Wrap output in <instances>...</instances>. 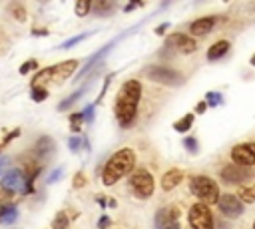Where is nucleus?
Listing matches in <instances>:
<instances>
[{
    "label": "nucleus",
    "mask_w": 255,
    "mask_h": 229,
    "mask_svg": "<svg viewBox=\"0 0 255 229\" xmlns=\"http://www.w3.org/2000/svg\"><path fill=\"white\" fill-rule=\"evenodd\" d=\"M253 229H255V223H253Z\"/></svg>",
    "instance_id": "c03bdc74"
},
{
    "label": "nucleus",
    "mask_w": 255,
    "mask_h": 229,
    "mask_svg": "<svg viewBox=\"0 0 255 229\" xmlns=\"http://www.w3.org/2000/svg\"><path fill=\"white\" fill-rule=\"evenodd\" d=\"M110 223H112V221H110V217H108V215H102V217H100V221H98V227H100V229H108V227H110Z\"/></svg>",
    "instance_id": "c9c22d12"
},
{
    "label": "nucleus",
    "mask_w": 255,
    "mask_h": 229,
    "mask_svg": "<svg viewBox=\"0 0 255 229\" xmlns=\"http://www.w3.org/2000/svg\"><path fill=\"white\" fill-rule=\"evenodd\" d=\"M145 76L153 82H159V84H167V86H177L183 82V76L171 68H165V66H149L145 70Z\"/></svg>",
    "instance_id": "423d86ee"
},
{
    "label": "nucleus",
    "mask_w": 255,
    "mask_h": 229,
    "mask_svg": "<svg viewBox=\"0 0 255 229\" xmlns=\"http://www.w3.org/2000/svg\"><path fill=\"white\" fill-rule=\"evenodd\" d=\"M48 98V90L46 88H42V86H34L32 88V100L34 102H44Z\"/></svg>",
    "instance_id": "bb28decb"
},
{
    "label": "nucleus",
    "mask_w": 255,
    "mask_h": 229,
    "mask_svg": "<svg viewBox=\"0 0 255 229\" xmlns=\"http://www.w3.org/2000/svg\"><path fill=\"white\" fill-rule=\"evenodd\" d=\"M94 108H96V104H90V106H86V108L82 110V115H84V119H86L88 123L94 119Z\"/></svg>",
    "instance_id": "473e14b6"
},
{
    "label": "nucleus",
    "mask_w": 255,
    "mask_h": 229,
    "mask_svg": "<svg viewBox=\"0 0 255 229\" xmlns=\"http://www.w3.org/2000/svg\"><path fill=\"white\" fill-rule=\"evenodd\" d=\"M227 50H229V42L227 40H219V42H215L209 50H207V60H219L221 56H225L227 54Z\"/></svg>",
    "instance_id": "a211bd4d"
},
{
    "label": "nucleus",
    "mask_w": 255,
    "mask_h": 229,
    "mask_svg": "<svg viewBox=\"0 0 255 229\" xmlns=\"http://www.w3.org/2000/svg\"><path fill=\"white\" fill-rule=\"evenodd\" d=\"M191 229H213V215L205 203H193L187 213Z\"/></svg>",
    "instance_id": "39448f33"
},
{
    "label": "nucleus",
    "mask_w": 255,
    "mask_h": 229,
    "mask_svg": "<svg viewBox=\"0 0 255 229\" xmlns=\"http://www.w3.org/2000/svg\"><path fill=\"white\" fill-rule=\"evenodd\" d=\"M0 187L8 193H16V191H22L26 193V175L22 169H10L2 175L0 179Z\"/></svg>",
    "instance_id": "6e6552de"
},
{
    "label": "nucleus",
    "mask_w": 255,
    "mask_h": 229,
    "mask_svg": "<svg viewBox=\"0 0 255 229\" xmlns=\"http://www.w3.org/2000/svg\"><path fill=\"white\" fill-rule=\"evenodd\" d=\"M76 14L78 16H86L90 10H92V2L90 0H80V2H76Z\"/></svg>",
    "instance_id": "a878e982"
},
{
    "label": "nucleus",
    "mask_w": 255,
    "mask_h": 229,
    "mask_svg": "<svg viewBox=\"0 0 255 229\" xmlns=\"http://www.w3.org/2000/svg\"><path fill=\"white\" fill-rule=\"evenodd\" d=\"M68 227V215L64 211H60L56 217H54V223H52V229H66Z\"/></svg>",
    "instance_id": "393cba45"
},
{
    "label": "nucleus",
    "mask_w": 255,
    "mask_h": 229,
    "mask_svg": "<svg viewBox=\"0 0 255 229\" xmlns=\"http://www.w3.org/2000/svg\"><path fill=\"white\" fill-rule=\"evenodd\" d=\"M34 151H36V155H38V157L46 159L48 155H52V153H54V139H52V137H48V135L40 137V139H38V143H36V147H34Z\"/></svg>",
    "instance_id": "f3484780"
},
{
    "label": "nucleus",
    "mask_w": 255,
    "mask_h": 229,
    "mask_svg": "<svg viewBox=\"0 0 255 229\" xmlns=\"http://www.w3.org/2000/svg\"><path fill=\"white\" fill-rule=\"evenodd\" d=\"M231 159L235 161V165H241V167L255 165V141L235 145L231 149Z\"/></svg>",
    "instance_id": "1a4fd4ad"
},
{
    "label": "nucleus",
    "mask_w": 255,
    "mask_h": 229,
    "mask_svg": "<svg viewBox=\"0 0 255 229\" xmlns=\"http://www.w3.org/2000/svg\"><path fill=\"white\" fill-rule=\"evenodd\" d=\"M193 125V114H185L179 121H175L173 123V127H175V131H179V133H183V131H187L189 127Z\"/></svg>",
    "instance_id": "4be33fe9"
},
{
    "label": "nucleus",
    "mask_w": 255,
    "mask_h": 229,
    "mask_svg": "<svg viewBox=\"0 0 255 229\" xmlns=\"http://www.w3.org/2000/svg\"><path fill=\"white\" fill-rule=\"evenodd\" d=\"M82 121H84V115H82V112H76V114H72V115H70V129H72V131H80V127H82Z\"/></svg>",
    "instance_id": "b1692460"
},
{
    "label": "nucleus",
    "mask_w": 255,
    "mask_h": 229,
    "mask_svg": "<svg viewBox=\"0 0 255 229\" xmlns=\"http://www.w3.org/2000/svg\"><path fill=\"white\" fill-rule=\"evenodd\" d=\"M217 205H219V211L225 215V217H239L243 213V203L239 201V197L231 195V193H225V195H219L217 199Z\"/></svg>",
    "instance_id": "9d476101"
},
{
    "label": "nucleus",
    "mask_w": 255,
    "mask_h": 229,
    "mask_svg": "<svg viewBox=\"0 0 255 229\" xmlns=\"http://www.w3.org/2000/svg\"><path fill=\"white\" fill-rule=\"evenodd\" d=\"M76 68H78V60H66V62H60V64H56V66L50 68V72H52L50 80H52V82H64V80H68V78L74 74Z\"/></svg>",
    "instance_id": "f8f14e48"
},
{
    "label": "nucleus",
    "mask_w": 255,
    "mask_h": 229,
    "mask_svg": "<svg viewBox=\"0 0 255 229\" xmlns=\"http://www.w3.org/2000/svg\"><path fill=\"white\" fill-rule=\"evenodd\" d=\"M205 104L211 106V108H213V106H219V104H221V94H219V92H207V94H205Z\"/></svg>",
    "instance_id": "cd10ccee"
},
{
    "label": "nucleus",
    "mask_w": 255,
    "mask_h": 229,
    "mask_svg": "<svg viewBox=\"0 0 255 229\" xmlns=\"http://www.w3.org/2000/svg\"><path fill=\"white\" fill-rule=\"evenodd\" d=\"M183 147H185L189 153H197V141H195V137H185V139H183Z\"/></svg>",
    "instance_id": "2f4dec72"
},
{
    "label": "nucleus",
    "mask_w": 255,
    "mask_h": 229,
    "mask_svg": "<svg viewBox=\"0 0 255 229\" xmlns=\"http://www.w3.org/2000/svg\"><path fill=\"white\" fill-rule=\"evenodd\" d=\"M62 171H64L62 167H56V169L50 173V177H48V183H56V181L62 177Z\"/></svg>",
    "instance_id": "f704fd0d"
},
{
    "label": "nucleus",
    "mask_w": 255,
    "mask_h": 229,
    "mask_svg": "<svg viewBox=\"0 0 255 229\" xmlns=\"http://www.w3.org/2000/svg\"><path fill=\"white\" fill-rule=\"evenodd\" d=\"M213 26H215V16H205V18H199V20L191 22L189 32L193 36H205L213 30Z\"/></svg>",
    "instance_id": "4468645a"
},
{
    "label": "nucleus",
    "mask_w": 255,
    "mask_h": 229,
    "mask_svg": "<svg viewBox=\"0 0 255 229\" xmlns=\"http://www.w3.org/2000/svg\"><path fill=\"white\" fill-rule=\"evenodd\" d=\"M167 28H169V24L165 22V24H161V26H157V28H155V34H163Z\"/></svg>",
    "instance_id": "ea45409f"
},
{
    "label": "nucleus",
    "mask_w": 255,
    "mask_h": 229,
    "mask_svg": "<svg viewBox=\"0 0 255 229\" xmlns=\"http://www.w3.org/2000/svg\"><path fill=\"white\" fill-rule=\"evenodd\" d=\"M18 135H20V129H14V131H10V133L4 137V143H10V141H12V139H16ZM4 143H2V145H4Z\"/></svg>",
    "instance_id": "e433bc0d"
},
{
    "label": "nucleus",
    "mask_w": 255,
    "mask_h": 229,
    "mask_svg": "<svg viewBox=\"0 0 255 229\" xmlns=\"http://www.w3.org/2000/svg\"><path fill=\"white\" fill-rule=\"evenodd\" d=\"M84 92H86V88H80V90H76L74 94H70L66 100H62V102L58 104V110H68L76 100H80V98H82V94H84Z\"/></svg>",
    "instance_id": "412c9836"
},
{
    "label": "nucleus",
    "mask_w": 255,
    "mask_h": 229,
    "mask_svg": "<svg viewBox=\"0 0 255 229\" xmlns=\"http://www.w3.org/2000/svg\"><path fill=\"white\" fill-rule=\"evenodd\" d=\"M10 10H12V14H14V18H16L18 22H24V20H26V10H24L20 4H12Z\"/></svg>",
    "instance_id": "c85d7f7f"
},
{
    "label": "nucleus",
    "mask_w": 255,
    "mask_h": 229,
    "mask_svg": "<svg viewBox=\"0 0 255 229\" xmlns=\"http://www.w3.org/2000/svg\"><path fill=\"white\" fill-rule=\"evenodd\" d=\"M86 183V179L82 177V173H78L76 177H74V187H78V185H84Z\"/></svg>",
    "instance_id": "58836bf2"
},
{
    "label": "nucleus",
    "mask_w": 255,
    "mask_h": 229,
    "mask_svg": "<svg viewBox=\"0 0 255 229\" xmlns=\"http://www.w3.org/2000/svg\"><path fill=\"white\" fill-rule=\"evenodd\" d=\"M155 229H181L179 225V209L173 205L161 207L155 213Z\"/></svg>",
    "instance_id": "0eeeda50"
},
{
    "label": "nucleus",
    "mask_w": 255,
    "mask_h": 229,
    "mask_svg": "<svg viewBox=\"0 0 255 229\" xmlns=\"http://www.w3.org/2000/svg\"><path fill=\"white\" fill-rule=\"evenodd\" d=\"M165 46H175L179 52H183V54H191V52H195V48H197V44H195V40L191 38V36H185V34H171L167 40H165Z\"/></svg>",
    "instance_id": "ddd939ff"
},
{
    "label": "nucleus",
    "mask_w": 255,
    "mask_h": 229,
    "mask_svg": "<svg viewBox=\"0 0 255 229\" xmlns=\"http://www.w3.org/2000/svg\"><path fill=\"white\" fill-rule=\"evenodd\" d=\"M181 179H183V171H181V169H169V171H165V175L161 177V187H163V191H171Z\"/></svg>",
    "instance_id": "dca6fc26"
},
{
    "label": "nucleus",
    "mask_w": 255,
    "mask_h": 229,
    "mask_svg": "<svg viewBox=\"0 0 255 229\" xmlns=\"http://www.w3.org/2000/svg\"><path fill=\"white\" fill-rule=\"evenodd\" d=\"M249 177H251L249 169H247V167H241V165H235V163L221 169V179H223L225 183H243V181H247Z\"/></svg>",
    "instance_id": "9b49d317"
},
{
    "label": "nucleus",
    "mask_w": 255,
    "mask_h": 229,
    "mask_svg": "<svg viewBox=\"0 0 255 229\" xmlns=\"http://www.w3.org/2000/svg\"><path fill=\"white\" fill-rule=\"evenodd\" d=\"M92 8L96 10V14L106 16V14H110V12L114 10V2H108V0H96V2L92 4Z\"/></svg>",
    "instance_id": "aec40b11"
},
{
    "label": "nucleus",
    "mask_w": 255,
    "mask_h": 229,
    "mask_svg": "<svg viewBox=\"0 0 255 229\" xmlns=\"http://www.w3.org/2000/svg\"><path fill=\"white\" fill-rule=\"evenodd\" d=\"M16 217H18L16 205L8 203V205H2V207H0V221H2V223H14Z\"/></svg>",
    "instance_id": "6ab92c4d"
},
{
    "label": "nucleus",
    "mask_w": 255,
    "mask_h": 229,
    "mask_svg": "<svg viewBox=\"0 0 255 229\" xmlns=\"http://www.w3.org/2000/svg\"><path fill=\"white\" fill-rule=\"evenodd\" d=\"M68 143H70V145H68V147H70V151H78V149H80V145H82L84 141H82L78 135H74V137H70V139H68Z\"/></svg>",
    "instance_id": "72a5a7b5"
},
{
    "label": "nucleus",
    "mask_w": 255,
    "mask_h": 229,
    "mask_svg": "<svg viewBox=\"0 0 255 229\" xmlns=\"http://www.w3.org/2000/svg\"><path fill=\"white\" fill-rule=\"evenodd\" d=\"M8 165H10V157H6V155H2V157H0V175L4 173V169H6Z\"/></svg>",
    "instance_id": "4c0bfd02"
},
{
    "label": "nucleus",
    "mask_w": 255,
    "mask_h": 229,
    "mask_svg": "<svg viewBox=\"0 0 255 229\" xmlns=\"http://www.w3.org/2000/svg\"><path fill=\"white\" fill-rule=\"evenodd\" d=\"M239 201H245V203H253V201H255V185H247V187H241V189H239Z\"/></svg>",
    "instance_id": "5701e85b"
},
{
    "label": "nucleus",
    "mask_w": 255,
    "mask_h": 229,
    "mask_svg": "<svg viewBox=\"0 0 255 229\" xmlns=\"http://www.w3.org/2000/svg\"><path fill=\"white\" fill-rule=\"evenodd\" d=\"M133 167H135V153H133V149L122 147V149H118V151L108 159V163L104 165L102 183L110 187V185H114L118 179H122L124 175L131 173Z\"/></svg>",
    "instance_id": "f03ea898"
},
{
    "label": "nucleus",
    "mask_w": 255,
    "mask_h": 229,
    "mask_svg": "<svg viewBox=\"0 0 255 229\" xmlns=\"http://www.w3.org/2000/svg\"><path fill=\"white\" fill-rule=\"evenodd\" d=\"M88 36H90L88 32H86V34H80V36H74V38H70L68 42H64L62 46H58V48H60V50H66V48H70V46H74V44H78L80 40H84V38H88Z\"/></svg>",
    "instance_id": "c756f323"
},
{
    "label": "nucleus",
    "mask_w": 255,
    "mask_h": 229,
    "mask_svg": "<svg viewBox=\"0 0 255 229\" xmlns=\"http://www.w3.org/2000/svg\"><path fill=\"white\" fill-rule=\"evenodd\" d=\"M36 68H38V62H36V60H28V62H24V66L20 68V74L26 76V74H30V72L36 70Z\"/></svg>",
    "instance_id": "7c9ffc66"
},
{
    "label": "nucleus",
    "mask_w": 255,
    "mask_h": 229,
    "mask_svg": "<svg viewBox=\"0 0 255 229\" xmlns=\"http://www.w3.org/2000/svg\"><path fill=\"white\" fill-rule=\"evenodd\" d=\"M189 191L199 199V203H217L219 199V187L217 183L207 175H193L189 179Z\"/></svg>",
    "instance_id": "7ed1b4c3"
},
{
    "label": "nucleus",
    "mask_w": 255,
    "mask_h": 229,
    "mask_svg": "<svg viewBox=\"0 0 255 229\" xmlns=\"http://www.w3.org/2000/svg\"><path fill=\"white\" fill-rule=\"evenodd\" d=\"M249 64H251V66H255V54L251 56V60H249Z\"/></svg>",
    "instance_id": "37998d69"
},
{
    "label": "nucleus",
    "mask_w": 255,
    "mask_h": 229,
    "mask_svg": "<svg viewBox=\"0 0 255 229\" xmlns=\"http://www.w3.org/2000/svg\"><path fill=\"white\" fill-rule=\"evenodd\" d=\"M139 98H141V84L137 80H128L120 86L116 94V104H114V114H116L120 127L131 125L137 114Z\"/></svg>",
    "instance_id": "f257e3e1"
},
{
    "label": "nucleus",
    "mask_w": 255,
    "mask_h": 229,
    "mask_svg": "<svg viewBox=\"0 0 255 229\" xmlns=\"http://www.w3.org/2000/svg\"><path fill=\"white\" fill-rule=\"evenodd\" d=\"M34 36H48V30H34Z\"/></svg>",
    "instance_id": "79ce46f5"
},
{
    "label": "nucleus",
    "mask_w": 255,
    "mask_h": 229,
    "mask_svg": "<svg viewBox=\"0 0 255 229\" xmlns=\"http://www.w3.org/2000/svg\"><path fill=\"white\" fill-rule=\"evenodd\" d=\"M114 44H116V40H114V42H108V44H106L102 50H98L94 56H90V60L86 62V66H84V68L78 72V80H80V78H84V76H86V74H88V72H90V70H92V68H94V66H96V64H98V62H100V60H102V58H104V56H106V54L112 50V48H114Z\"/></svg>",
    "instance_id": "2eb2a0df"
},
{
    "label": "nucleus",
    "mask_w": 255,
    "mask_h": 229,
    "mask_svg": "<svg viewBox=\"0 0 255 229\" xmlns=\"http://www.w3.org/2000/svg\"><path fill=\"white\" fill-rule=\"evenodd\" d=\"M0 147H2V143H0Z\"/></svg>",
    "instance_id": "a18cd8bd"
},
{
    "label": "nucleus",
    "mask_w": 255,
    "mask_h": 229,
    "mask_svg": "<svg viewBox=\"0 0 255 229\" xmlns=\"http://www.w3.org/2000/svg\"><path fill=\"white\" fill-rule=\"evenodd\" d=\"M205 108H207V104H205V102H199V104L195 106V112H199V114H203V110H205Z\"/></svg>",
    "instance_id": "a19ab883"
},
{
    "label": "nucleus",
    "mask_w": 255,
    "mask_h": 229,
    "mask_svg": "<svg viewBox=\"0 0 255 229\" xmlns=\"http://www.w3.org/2000/svg\"><path fill=\"white\" fill-rule=\"evenodd\" d=\"M129 185H131L133 193H135L137 197H141V199L151 197V195H153V189H155L153 177H151V173L145 171V169H137V171H133L131 177H129Z\"/></svg>",
    "instance_id": "20e7f679"
}]
</instances>
